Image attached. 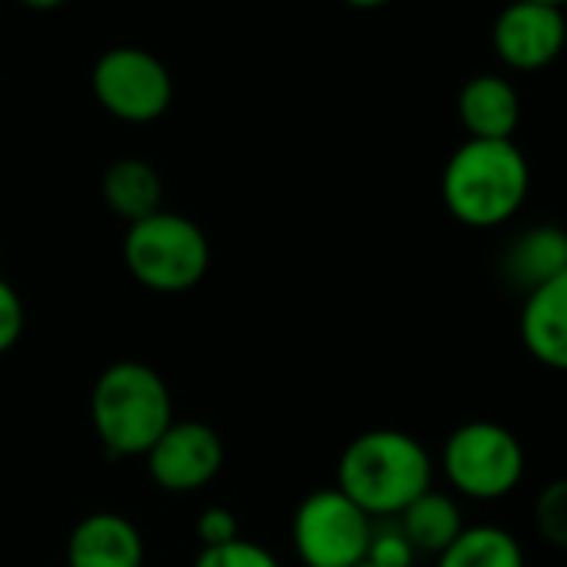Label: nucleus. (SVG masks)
<instances>
[{"label": "nucleus", "instance_id": "obj_1", "mask_svg": "<svg viewBox=\"0 0 567 567\" xmlns=\"http://www.w3.org/2000/svg\"><path fill=\"white\" fill-rule=\"evenodd\" d=\"M434 484L427 447L398 427L358 434L338 461V491L348 494L368 517L391 520Z\"/></svg>", "mask_w": 567, "mask_h": 567}, {"label": "nucleus", "instance_id": "obj_2", "mask_svg": "<svg viewBox=\"0 0 567 567\" xmlns=\"http://www.w3.org/2000/svg\"><path fill=\"white\" fill-rule=\"evenodd\" d=\"M530 164L514 141H464L444 164L441 197L447 214L474 230L507 224L527 200Z\"/></svg>", "mask_w": 567, "mask_h": 567}, {"label": "nucleus", "instance_id": "obj_3", "mask_svg": "<svg viewBox=\"0 0 567 567\" xmlns=\"http://www.w3.org/2000/svg\"><path fill=\"white\" fill-rule=\"evenodd\" d=\"M91 421L111 457H144L174 424L171 388L141 361H117L94 381Z\"/></svg>", "mask_w": 567, "mask_h": 567}, {"label": "nucleus", "instance_id": "obj_4", "mask_svg": "<svg viewBox=\"0 0 567 567\" xmlns=\"http://www.w3.org/2000/svg\"><path fill=\"white\" fill-rule=\"evenodd\" d=\"M124 264L147 291L184 295L204 280L210 267V244L190 217L157 210L137 224H127Z\"/></svg>", "mask_w": 567, "mask_h": 567}, {"label": "nucleus", "instance_id": "obj_5", "mask_svg": "<svg viewBox=\"0 0 567 567\" xmlns=\"http://www.w3.org/2000/svg\"><path fill=\"white\" fill-rule=\"evenodd\" d=\"M444 477L471 501H501L517 491L527 471L524 444L497 421H467L454 427L441 451Z\"/></svg>", "mask_w": 567, "mask_h": 567}, {"label": "nucleus", "instance_id": "obj_6", "mask_svg": "<svg viewBox=\"0 0 567 567\" xmlns=\"http://www.w3.org/2000/svg\"><path fill=\"white\" fill-rule=\"evenodd\" d=\"M374 517H368L338 487L308 494L291 524L295 550L305 567H358L368 560Z\"/></svg>", "mask_w": 567, "mask_h": 567}, {"label": "nucleus", "instance_id": "obj_7", "mask_svg": "<svg viewBox=\"0 0 567 567\" xmlns=\"http://www.w3.org/2000/svg\"><path fill=\"white\" fill-rule=\"evenodd\" d=\"M91 87L97 104L124 124H151L164 117L174 101L167 64L141 48H114L101 54Z\"/></svg>", "mask_w": 567, "mask_h": 567}, {"label": "nucleus", "instance_id": "obj_8", "mask_svg": "<svg viewBox=\"0 0 567 567\" xmlns=\"http://www.w3.org/2000/svg\"><path fill=\"white\" fill-rule=\"evenodd\" d=\"M147 474L161 491L190 494L207 487L224 467V441L204 421H174L144 454Z\"/></svg>", "mask_w": 567, "mask_h": 567}, {"label": "nucleus", "instance_id": "obj_9", "mask_svg": "<svg viewBox=\"0 0 567 567\" xmlns=\"http://www.w3.org/2000/svg\"><path fill=\"white\" fill-rule=\"evenodd\" d=\"M494 54L511 71H544L550 68L564 44H567V21L560 8L530 4V0H511V4L497 14L491 31Z\"/></svg>", "mask_w": 567, "mask_h": 567}, {"label": "nucleus", "instance_id": "obj_10", "mask_svg": "<svg viewBox=\"0 0 567 567\" xmlns=\"http://www.w3.org/2000/svg\"><path fill=\"white\" fill-rule=\"evenodd\" d=\"M68 567H144L141 527L117 511H94L68 537Z\"/></svg>", "mask_w": 567, "mask_h": 567}, {"label": "nucleus", "instance_id": "obj_11", "mask_svg": "<svg viewBox=\"0 0 567 567\" xmlns=\"http://www.w3.org/2000/svg\"><path fill=\"white\" fill-rule=\"evenodd\" d=\"M520 341L537 364L567 374V270L524 295Z\"/></svg>", "mask_w": 567, "mask_h": 567}, {"label": "nucleus", "instance_id": "obj_12", "mask_svg": "<svg viewBox=\"0 0 567 567\" xmlns=\"http://www.w3.org/2000/svg\"><path fill=\"white\" fill-rule=\"evenodd\" d=\"M567 270V230L557 224H534L520 230L501 254V277L514 291L530 295Z\"/></svg>", "mask_w": 567, "mask_h": 567}, {"label": "nucleus", "instance_id": "obj_13", "mask_svg": "<svg viewBox=\"0 0 567 567\" xmlns=\"http://www.w3.org/2000/svg\"><path fill=\"white\" fill-rule=\"evenodd\" d=\"M457 117L471 141H511L520 124V97L511 81L477 74L457 94Z\"/></svg>", "mask_w": 567, "mask_h": 567}, {"label": "nucleus", "instance_id": "obj_14", "mask_svg": "<svg viewBox=\"0 0 567 567\" xmlns=\"http://www.w3.org/2000/svg\"><path fill=\"white\" fill-rule=\"evenodd\" d=\"M101 197L121 220L137 224V220L164 210V181L147 161L121 157L104 171Z\"/></svg>", "mask_w": 567, "mask_h": 567}, {"label": "nucleus", "instance_id": "obj_15", "mask_svg": "<svg viewBox=\"0 0 567 567\" xmlns=\"http://www.w3.org/2000/svg\"><path fill=\"white\" fill-rule=\"evenodd\" d=\"M404 530V537L411 540V547L417 554H441L454 544V537L467 527L464 514L457 507L454 497L441 494V491H424L417 501H411L398 517H394Z\"/></svg>", "mask_w": 567, "mask_h": 567}, {"label": "nucleus", "instance_id": "obj_16", "mask_svg": "<svg viewBox=\"0 0 567 567\" xmlns=\"http://www.w3.org/2000/svg\"><path fill=\"white\" fill-rule=\"evenodd\" d=\"M437 567H524V547L507 527L471 524L437 554Z\"/></svg>", "mask_w": 567, "mask_h": 567}, {"label": "nucleus", "instance_id": "obj_17", "mask_svg": "<svg viewBox=\"0 0 567 567\" xmlns=\"http://www.w3.org/2000/svg\"><path fill=\"white\" fill-rule=\"evenodd\" d=\"M534 527L550 547L567 550V477L540 487L534 501Z\"/></svg>", "mask_w": 567, "mask_h": 567}, {"label": "nucleus", "instance_id": "obj_18", "mask_svg": "<svg viewBox=\"0 0 567 567\" xmlns=\"http://www.w3.org/2000/svg\"><path fill=\"white\" fill-rule=\"evenodd\" d=\"M414 557H417V550L411 547V540L404 537V530L394 517L374 520L368 564H374V567H414Z\"/></svg>", "mask_w": 567, "mask_h": 567}, {"label": "nucleus", "instance_id": "obj_19", "mask_svg": "<svg viewBox=\"0 0 567 567\" xmlns=\"http://www.w3.org/2000/svg\"><path fill=\"white\" fill-rule=\"evenodd\" d=\"M194 567H280V560L267 547L247 537H237L220 547H200Z\"/></svg>", "mask_w": 567, "mask_h": 567}, {"label": "nucleus", "instance_id": "obj_20", "mask_svg": "<svg viewBox=\"0 0 567 567\" xmlns=\"http://www.w3.org/2000/svg\"><path fill=\"white\" fill-rule=\"evenodd\" d=\"M24 324H28V311H24L21 295L0 277V354H8L21 341Z\"/></svg>", "mask_w": 567, "mask_h": 567}, {"label": "nucleus", "instance_id": "obj_21", "mask_svg": "<svg viewBox=\"0 0 567 567\" xmlns=\"http://www.w3.org/2000/svg\"><path fill=\"white\" fill-rule=\"evenodd\" d=\"M197 537H200V547L230 544V540L240 537V520H237L234 511H227V507H207V511L197 517Z\"/></svg>", "mask_w": 567, "mask_h": 567}, {"label": "nucleus", "instance_id": "obj_22", "mask_svg": "<svg viewBox=\"0 0 567 567\" xmlns=\"http://www.w3.org/2000/svg\"><path fill=\"white\" fill-rule=\"evenodd\" d=\"M18 4H24L31 11H54V8L68 4V0H18Z\"/></svg>", "mask_w": 567, "mask_h": 567}, {"label": "nucleus", "instance_id": "obj_23", "mask_svg": "<svg viewBox=\"0 0 567 567\" xmlns=\"http://www.w3.org/2000/svg\"><path fill=\"white\" fill-rule=\"evenodd\" d=\"M344 4H351V8H361V11H371V8H384L388 0H344Z\"/></svg>", "mask_w": 567, "mask_h": 567}, {"label": "nucleus", "instance_id": "obj_24", "mask_svg": "<svg viewBox=\"0 0 567 567\" xmlns=\"http://www.w3.org/2000/svg\"><path fill=\"white\" fill-rule=\"evenodd\" d=\"M530 4H547V8H564L567 0H530Z\"/></svg>", "mask_w": 567, "mask_h": 567}, {"label": "nucleus", "instance_id": "obj_25", "mask_svg": "<svg viewBox=\"0 0 567 567\" xmlns=\"http://www.w3.org/2000/svg\"><path fill=\"white\" fill-rule=\"evenodd\" d=\"M358 567H374V564H368V560H364V564H358Z\"/></svg>", "mask_w": 567, "mask_h": 567}]
</instances>
